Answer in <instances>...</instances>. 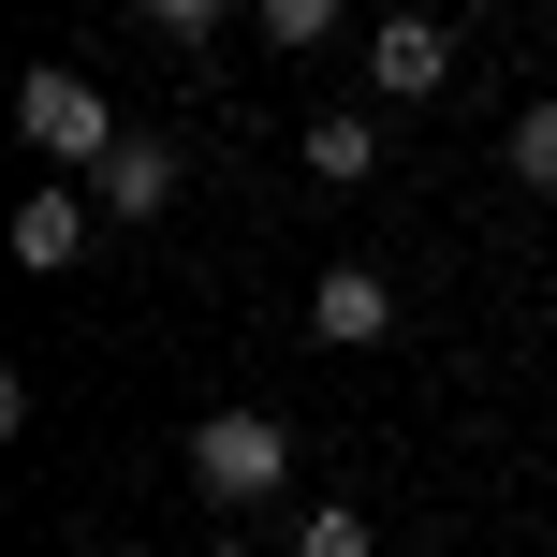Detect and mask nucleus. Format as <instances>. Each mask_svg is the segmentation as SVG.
Returning <instances> with one entry per match:
<instances>
[{
  "label": "nucleus",
  "mask_w": 557,
  "mask_h": 557,
  "mask_svg": "<svg viewBox=\"0 0 557 557\" xmlns=\"http://www.w3.org/2000/svg\"><path fill=\"white\" fill-rule=\"evenodd\" d=\"M147 29H162V45H206V29H221V0H147Z\"/></svg>",
  "instance_id": "nucleus-11"
},
{
  "label": "nucleus",
  "mask_w": 557,
  "mask_h": 557,
  "mask_svg": "<svg viewBox=\"0 0 557 557\" xmlns=\"http://www.w3.org/2000/svg\"><path fill=\"white\" fill-rule=\"evenodd\" d=\"M162 206H176V147H162V133H133V147L103 162V221H162Z\"/></svg>",
  "instance_id": "nucleus-5"
},
{
  "label": "nucleus",
  "mask_w": 557,
  "mask_h": 557,
  "mask_svg": "<svg viewBox=\"0 0 557 557\" xmlns=\"http://www.w3.org/2000/svg\"><path fill=\"white\" fill-rule=\"evenodd\" d=\"M250 15L278 29V45H323V29H337V0H250Z\"/></svg>",
  "instance_id": "nucleus-10"
},
{
  "label": "nucleus",
  "mask_w": 557,
  "mask_h": 557,
  "mask_svg": "<svg viewBox=\"0 0 557 557\" xmlns=\"http://www.w3.org/2000/svg\"><path fill=\"white\" fill-rule=\"evenodd\" d=\"M513 176H529V191L557 206V88H543V103H529V117H513Z\"/></svg>",
  "instance_id": "nucleus-8"
},
{
  "label": "nucleus",
  "mask_w": 557,
  "mask_h": 557,
  "mask_svg": "<svg viewBox=\"0 0 557 557\" xmlns=\"http://www.w3.org/2000/svg\"><path fill=\"white\" fill-rule=\"evenodd\" d=\"M308 323H323V352H367V337H396V294L367 264H323V294H308Z\"/></svg>",
  "instance_id": "nucleus-4"
},
{
  "label": "nucleus",
  "mask_w": 557,
  "mask_h": 557,
  "mask_svg": "<svg viewBox=\"0 0 557 557\" xmlns=\"http://www.w3.org/2000/svg\"><path fill=\"white\" fill-rule=\"evenodd\" d=\"M74 250H88V191H29V206H15V264H45V278H59Z\"/></svg>",
  "instance_id": "nucleus-7"
},
{
  "label": "nucleus",
  "mask_w": 557,
  "mask_h": 557,
  "mask_svg": "<svg viewBox=\"0 0 557 557\" xmlns=\"http://www.w3.org/2000/svg\"><path fill=\"white\" fill-rule=\"evenodd\" d=\"M206 557H264V543H206Z\"/></svg>",
  "instance_id": "nucleus-12"
},
{
  "label": "nucleus",
  "mask_w": 557,
  "mask_h": 557,
  "mask_svg": "<svg viewBox=\"0 0 557 557\" xmlns=\"http://www.w3.org/2000/svg\"><path fill=\"white\" fill-rule=\"evenodd\" d=\"M441 74H455V29H441V15H382L367 88H382V103H441Z\"/></svg>",
  "instance_id": "nucleus-3"
},
{
  "label": "nucleus",
  "mask_w": 557,
  "mask_h": 557,
  "mask_svg": "<svg viewBox=\"0 0 557 557\" xmlns=\"http://www.w3.org/2000/svg\"><path fill=\"white\" fill-rule=\"evenodd\" d=\"M294 557H382V543H367V513H352V499H323V513L294 529Z\"/></svg>",
  "instance_id": "nucleus-9"
},
{
  "label": "nucleus",
  "mask_w": 557,
  "mask_h": 557,
  "mask_svg": "<svg viewBox=\"0 0 557 557\" xmlns=\"http://www.w3.org/2000/svg\"><path fill=\"white\" fill-rule=\"evenodd\" d=\"M308 176H323V191H367V176H382V117H308Z\"/></svg>",
  "instance_id": "nucleus-6"
},
{
  "label": "nucleus",
  "mask_w": 557,
  "mask_h": 557,
  "mask_svg": "<svg viewBox=\"0 0 557 557\" xmlns=\"http://www.w3.org/2000/svg\"><path fill=\"white\" fill-rule=\"evenodd\" d=\"M15 133L45 147L59 176H88V162H117V147H133V133H117V103H103L88 74H59V59H45V74H15Z\"/></svg>",
  "instance_id": "nucleus-1"
},
{
  "label": "nucleus",
  "mask_w": 557,
  "mask_h": 557,
  "mask_svg": "<svg viewBox=\"0 0 557 557\" xmlns=\"http://www.w3.org/2000/svg\"><path fill=\"white\" fill-rule=\"evenodd\" d=\"M278 470H294V425L278 411H206L191 425V484L206 499H278Z\"/></svg>",
  "instance_id": "nucleus-2"
}]
</instances>
